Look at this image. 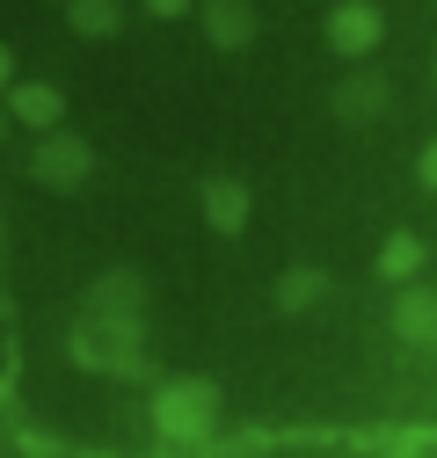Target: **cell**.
<instances>
[{"label": "cell", "mask_w": 437, "mask_h": 458, "mask_svg": "<svg viewBox=\"0 0 437 458\" xmlns=\"http://www.w3.org/2000/svg\"><path fill=\"white\" fill-rule=\"evenodd\" d=\"M211 408H218L211 386H168V393H160V429H168V437H204Z\"/></svg>", "instance_id": "cell-1"}, {"label": "cell", "mask_w": 437, "mask_h": 458, "mask_svg": "<svg viewBox=\"0 0 437 458\" xmlns=\"http://www.w3.org/2000/svg\"><path fill=\"white\" fill-rule=\"evenodd\" d=\"M73 22H81L88 37H109V30H117V8H109V0H81V8H73Z\"/></svg>", "instance_id": "cell-9"}, {"label": "cell", "mask_w": 437, "mask_h": 458, "mask_svg": "<svg viewBox=\"0 0 437 458\" xmlns=\"http://www.w3.org/2000/svg\"><path fill=\"white\" fill-rule=\"evenodd\" d=\"M336 102H343V117H372V109L387 102V88H379V81H350V88H343Z\"/></svg>", "instance_id": "cell-7"}, {"label": "cell", "mask_w": 437, "mask_h": 458, "mask_svg": "<svg viewBox=\"0 0 437 458\" xmlns=\"http://www.w3.org/2000/svg\"><path fill=\"white\" fill-rule=\"evenodd\" d=\"M313 292H321V284H313V276H285V292H278V299H285V306H306Z\"/></svg>", "instance_id": "cell-10"}, {"label": "cell", "mask_w": 437, "mask_h": 458, "mask_svg": "<svg viewBox=\"0 0 437 458\" xmlns=\"http://www.w3.org/2000/svg\"><path fill=\"white\" fill-rule=\"evenodd\" d=\"M416 175H423V182L437 190V146H423V160H416Z\"/></svg>", "instance_id": "cell-11"}, {"label": "cell", "mask_w": 437, "mask_h": 458, "mask_svg": "<svg viewBox=\"0 0 437 458\" xmlns=\"http://www.w3.org/2000/svg\"><path fill=\"white\" fill-rule=\"evenodd\" d=\"M379 269H387V276H416V269H423V241H416V233H401L387 255H379Z\"/></svg>", "instance_id": "cell-6"}, {"label": "cell", "mask_w": 437, "mask_h": 458, "mask_svg": "<svg viewBox=\"0 0 437 458\" xmlns=\"http://www.w3.org/2000/svg\"><path fill=\"white\" fill-rule=\"evenodd\" d=\"M204 211H211L218 233H241V225H248V190L241 182H211L204 190Z\"/></svg>", "instance_id": "cell-4"}, {"label": "cell", "mask_w": 437, "mask_h": 458, "mask_svg": "<svg viewBox=\"0 0 437 458\" xmlns=\"http://www.w3.org/2000/svg\"><path fill=\"white\" fill-rule=\"evenodd\" d=\"M204 30H211V44H227V51H241V44L255 37V15L241 8V0H211V8H204Z\"/></svg>", "instance_id": "cell-3"}, {"label": "cell", "mask_w": 437, "mask_h": 458, "mask_svg": "<svg viewBox=\"0 0 437 458\" xmlns=\"http://www.w3.org/2000/svg\"><path fill=\"white\" fill-rule=\"evenodd\" d=\"M328 37H336L343 59H364V51L379 44V8H364V0H343L336 22H328Z\"/></svg>", "instance_id": "cell-2"}, {"label": "cell", "mask_w": 437, "mask_h": 458, "mask_svg": "<svg viewBox=\"0 0 437 458\" xmlns=\"http://www.w3.org/2000/svg\"><path fill=\"white\" fill-rule=\"evenodd\" d=\"M394 327H401L408 342H437V292H408V299L394 306Z\"/></svg>", "instance_id": "cell-5"}, {"label": "cell", "mask_w": 437, "mask_h": 458, "mask_svg": "<svg viewBox=\"0 0 437 458\" xmlns=\"http://www.w3.org/2000/svg\"><path fill=\"white\" fill-rule=\"evenodd\" d=\"M81 167H88V153H81V146H51V153H44V175H51V182H73Z\"/></svg>", "instance_id": "cell-8"}, {"label": "cell", "mask_w": 437, "mask_h": 458, "mask_svg": "<svg viewBox=\"0 0 437 458\" xmlns=\"http://www.w3.org/2000/svg\"><path fill=\"white\" fill-rule=\"evenodd\" d=\"M190 8V0H153V15H183Z\"/></svg>", "instance_id": "cell-12"}]
</instances>
